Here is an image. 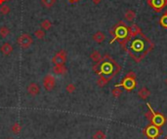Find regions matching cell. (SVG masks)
Returning <instances> with one entry per match:
<instances>
[{
    "mask_svg": "<svg viewBox=\"0 0 167 139\" xmlns=\"http://www.w3.org/2000/svg\"><path fill=\"white\" fill-rule=\"evenodd\" d=\"M121 47L129 54L136 62H140L153 49L154 44L143 32H140L135 36L128 37Z\"/></svg>",
    "mask_w": 167,
    "mask_h": 139,
    "instance_id": "obj_1",
    "label": "cell"
},
{
    "mask_svg": "<svg viewBox=\"0 0 167 139\" xmlns=\"http://www.w3.org/2000/svg\"><path fill=\"white\" fill-rule=\"evenodd\" d=\"M93 69L100 76H104L111 80V77H114L119 72L120 66L114 59H112L111 56L106 55L103 56V59L100 62H97Z\"/></svg>",
    "mask_w": 167,
    "mask_h": 139,
    "instance_id": "obj_2",
    "label": "cell"
},
{
    "mask_svg": "<svg viewBox=\"0 0 167 139\" xmlns=\"http://www.w3.org/2000/svg\"><path fill=\"white\" fill-rule=\"evenodd\" d=\"M111 34L114 37L111 43L114 41H118L120 45H123L129 37V28L124 22H118L111 30Z\"/></svg>",
    "mask_w": 167,
    "mask_h": 139,
    "instance_id": "obj_3",
    "label": "cell"
},
{
    "mask_svg": "<svg viewBox=\"0 0 167 139\" xmlns=\"http://www.w3.org/2000/svg\"><path fill=\"white\" fill-rule=\"evenodd\" d=\"M147 108H149V112L146 113V117L147 119H149L151 125H154L158 127H160L161 126H163L164 123H166V118L165 116L161 114V113H157V112H155L153 108H151L150 104L147 103Z\"/></svg>",
    "mask_w": 167,
    "mask_h": 139,
    "instance_id": "obj_4",
    "label": "cell"
},
{
    "mask_svg": "<svg viewBox=\"0 0 167 139\" xmlns=\"http://www.w3.org/2000/svg\"><path fill=\"white\" fill-rule=\"evenodd\" d=\"M162 131L159 129V127L154 125L147 126L145 129H144V134L149 139H157L159 135H161Z\"/></svg>",
    "mask_w": 167,
    "mask_h": 139,
    "instance_id": "obj_5",
    "label": "cell"
},
{
    "mask_svg": "<svg viewBox=\"0 0 167 139\" xmlns=\"http://www.w3.org/2000/svg\"><path fill=\"white\" fill-rule=\"evenodd\" d=\"M116 87H120L121 86L124 90L127 91H132L137 86V82H136V79L135 78H131V77H128L125 75L124 77V79L121 81V83L120 85H115Z\"/></svg>",
    "mask_w": 167,
    "mask_h": 139,
    "instance_id": "obj_6",
    "label": "cell"
},
{
    "mask_svg": "<svg viewBox=\"0 0 167 139\" xmlns=\"http://www.w3.org/2000/svg\"><path fill=\"white\" fill-rule=\"evenodd\" d=\"M147 4L154 12L158 13L167 6V0H147Z\"/></svg>",
    "mask_w": 167,
    "mask_h": 139,
    "instance_id": "obj_7",
    "label": "cell"
},
{
    "mask_svg": "<svg viewBox=\"0 0 167 139\" xmlns=\"http://www.w3.org/2000/svg\"><path fill=\"white\" fill-rule=\"evenodd\" d=\"M32 43H33V40L29 34H26V33L22 34V35L18 38V44L20 45V47L23 49L29 48Z\"/></svg>",
    "mask_w": 167,
    "mask_h": 139,
    "instance_id": "obj_8",
    "label": "cell"
},
{
    "mask_svg": "<svg viewBox=\"0 0 167 139\" xmlns=\"http://www.w3.org/2000/svg\"><path fill=\"white\" fill-rule=\"evenodd\" d=\"M56 86V80L53 75H46L43 79V87L47 91H51Z\"/></svg>",
    "mask_w": 167,
    "mask_h": 139,
    "instance_id": "obj_9",
    "label": "cell"
},
{
    "mask_svg": "<svg viewBox=\"0 0 167 139\" xmlns=\"http://www.w3.org/2000/svg\"><path fill=\"white\" fill-rule=\"evenodd\" d=\"M52 61L54 64H65V62L67 61V53L65 51H60L53 57Z\"/></svg>",
    "mask_w": 167,
    "mask_h": 139,
    "instance_id": "obj_10",
    "label": "cell"
},
{
    "mask_svg": "<svg viewBox=\"0 0 167 139\" xmlns=\"http://www.w3.org/2000/svg\"><path fill=\"white\" fill-rule=\"evenodd\" d=\"M40 92V87L36 83H30L28 86V94L30 96H36Z\"/></svg>",
    "mask_w": 167,
    "mask_h": 139,
    "instance_id": "obj_11",
    "label": "cell"
},
{
    "mask_svg": "<svg viewBox=\"0 0 167 139\" xmlns=\"http://www.w3.org/2000/svg\"><path fill=\"white\" fill-rule=\"evenodd\" d=\"M150 91L149 88L146 87H143L142 88H140L138 91V96L143 100H147L150 97Z\"/></svg>",
    "mask_w": 167,
    "mask_h": 139,
    "instance_id": "obj_12",
    "label": "cell"
},
{
    "mask_svg": "<svg viewBox=\"0 0 167 139\" xmlns=\"http://www.w3.org/2000/svg\"><path fill=\"white\" fill-rule=\"evenodd\" d=\"M0 51H1V53L4 56H9L10 54L13 52V47H12V45H11L10 43H4L1 46Z\"/></svg>",
    "mask_w": 167,
    "mask_h": 139,
    "instance_id": "obj_13",
    "label": "cell"
},
{
    "mask_svg": "<svg viewBox=\"0 0 167 139\" xmlns=\"http://www.w3.org/2000/svg\"><path fill=\"white\" fill-rule=\"evenodd\" d=\"M53 71L57 75H63L67 72V68H65V64H55L53 68Z\"/></svg>",
    "mask_w": 167,
    "mask_h": 139,
    "instance_id": "obj_14",
    "label": "cell"
},
{
    "mask_svg": "<svg viewBox=\"0 0 167 139\" xmlns=\"http://www.w3.org/2000/svg\"><path fill=\"white\" fill-rule=\"evenodd\" d=\"M92 38H93V40L96 42V43L101 44V43H103V42L105 41V39H106V36H105V34L102 31H97L94 35H93Z\"/></svg>",
    "mask_w": 167,
    "mask_h": 139,
    "instance_id": "obj_15",
    "label": "cell"
},
{
    "mask_svg": "<svg viewBox=\"0 0 167 139\" xmlns=\"http://www.w3.org/2000/svg\"><path fill=\"white\" fill-rule=\"evenodd\" d=\"M140 32H142L141 28H139L137 25H132L130 28H129V37H132V36H135L139 34Z\"/></svg>",
    "mask_w": 167,
    "mask_h": 139,
    "instance_id": "obj_16",
    "label": "cell"
},
{
    "mask_svg": "<svg viewBox=\"0 0 167 139\" xmlns=\"http://www.w3.org/2000/svg\"><path fill=\"white\" fill-rule=\"evenodd\" d=\"M90 57H91V59H92L93 61H95L96 63H97V62H100V61L102 60V59H103L102 55H101L100 52H98V51L92 52V54L90 55Z\"/></svg>",
    "mask_w": 167,
    "mask_h": 139,
    "instance_id": "obj_17",
    "label": "cell"
},
{
    "mask_svg": "<svg viewBox=\"0 0 167 139\" xmlns=\"http://www.w3.org/2000/svg\"><path fill=\"white\" fill-rule=\"evenodd\" d=\"M124 17H125V20L127 22H133L135 20V18H136V13L134 12L133 10H128V11H126Z\"/></svg>",
    "mask_w": 167,
    "mask_h": 139,
    "instance_id": "obj_18",
    "label": "cell"
},
{
    "mask_svg": "<svg viewBox=\"0 0 167 139\" xmlns=\"http://www.w3.org/2000/svg\"><path fill=\"white\" fill-rule=\"evenodd\" d=\"M108 82H110V79H108L104 76H100V78L98 79V81H97V85H98L99 87L103 88L106 86Z\"/></svg>",
    "mask_w": 167,
    "mask_h": 139,
    "instance_id": "obj_19",
    "label": "cell"
},
{
    "mask_svg": "<svg viewBox=\"0 0 167 139\" xmlns=\"http://www.w3.org/2000/svg\"><path fill=\"white\" fill-rule=\"evenodd\" d=\"M93 139H106V134L103 130H97L93 134Z\"/></svg>",
    "mask_w": 167,
    "mask_h": 139,
    "instance_id": "obj_20",
    "label": "cell"
},
{
    "mask_svg": "<svg viewBox=\"0 0 167 139\" xmlns=\"http://www.w3.org/2000/svg\"><path fill=\"white\" fill-rule=\"evenodd\" d=\"M111 94H112V96H114V97L117 98V97H119V96L122 94V90L119 87H116L115 86V88L111 91Z\"/></svg>",
    "mask_w": 167,
    "mask_h": 139,
    "instance_id": "obj_21",
    "label": "cell"
},
{
    "mask_svg": "<svg viewBox=\"0 0 167 139\" xmlns=\"http://www.w3.org/2000/svg\"><path fill=\"white\" fill-rule=\"evenodd\" d=\"M51 26H52V24H51V22H50L49 20H44L43 22H41V28L43 30H49L50 28H51Z\"/></svg>",
    "mask_w": 167,
    "mask_h": 139,
    "instance_id": "obj_22",
    "label": "cell"
},
{
    "mask_svg": "<svg viewBox=\"0 0 167 139\" xmlns=\"http://www.w3.org/2000/svg\"><path fill=\"white\" fill-rule=\"evenodd\" d=\"M159 24L162 26V28H164L167 29V14H163L162 16L159 19Z\"/></svg>",
    "mask_w": 167,
    "mask_h": 139,
    "instance_id": "obj_23",
    "label": "cell"
},
{
    "mask_svg": "<svg viewBox=\"0 0 167 139\" xmlns=\"http://www.w3.org/2000/svg\"><path fill=\"white\" fill-rule=\"evenodd\" d=\"M10 34V29L8 28H6V26H2V28H0V36L5 38L7 37Z\"/></svg>",
    "mask_w": 167,
    "mask_h": 139,
    "instance_id": "obj_24",
    "label": "cell"
},
{
    "mask_svg": "<svg viewBox=\"0 0 167 139\" xmlns=\"http://www.w3.org/2000/svg\"><path fill=\"white\" fill-rule=\"evenodd\" d=\"M41 2H42V5L44 7L50 8V7H52L56 3V0H41Z\"/></svg>",
    "mask_w": 167,
    "mask_h": 139,
    "instance_id": "obj_25",
    "label": "cell"
},
{
    "mask_svg": "<svg viewBox=\"0 0 167 139\" xmlns=\"http://www.w3.org/2000/svg\"><path fill=\"white\" fill-rule=\"evenodd\" d=\"M34 36H35L37 39H43L45 37V31L43 29H37L35 32H34Z\"/></svg>",
    "mask_w": 167,
    "mask_h": 139,
    "instance_id": "obj_26",
    "label": "cell"
},
{
    "mask_svg": "<svg viewBox=\"0 0 167 139\" xmlns=\"http://www.w3.org/2000/svg\"><path fill=\"white\" fill-rule=\"evenodd\" d=\"M11 129H12V132L15 133V134H19L21 132V129H22V127L21 126L19 125L18 123H15L14 125L12 126V127H11Z\"/></svg>",
    "mask_w": 167,
    "mask_h": 139,
    "instance_id": "obj_27",
    "label": "cell"
},
{
    "mask_svg": "<svg viewBox=\"0 0 167 139\" xmlns=\"http://www.w3.org/2000/svg\"><path fill=\"white\" fill-rule=\"evenodd\" d=\"M10 12V8L8 5H2L1 8H0V13L2 15H7Z\"/></svg>",
    "mask_w": 167,
    "mask_h": 139,
    "instance_id": "obj_28",
    "label": "cell"
},
{
    "mask_svg": "<svg viewBox=\"0 0 167 139\" xmlns=\"http://www.w3.org/2000/svg\"><path fill=\"white\" fill-rule=\"evenodd\" d=\"M65 91H67V92H68V94H73V92L75 91V86L73 84H68L67 88H65Z\"/></svg>",
    "mask_w": 167,
    "mask_h": 139,
    "instance_id": "obj_29",
    "label": "cell"
},
{
    "mask_svg": "<svg viewBox=\"0 0 167 139\" xmlns=\"http://www.w3.org/2000/svg\"><path fill=\"white\" fill-rule=\"evenodd\" d=\"M93 1V3H94V4H96V5H98L99 3L101 2V0H92Z\"/></svg>",
    "mask_w": 167,
    "mask_h": 139,
    "instance_id": "obj_30",
    "label": "cell"
},
{
    "mask_svg": "<svg viewBox=\"0 0 167 139\" xmlns=\"http://www.w3.org/2000/svg\"><path fill=\"white\" fill-rule=\"evenodd\" d=\"M6 1H7V0H0V5H2L3 3L6 2Z\"/></svg>",
    "mask_w": 167,
    "mask_h": 139,
    "instance_id": "obj_31",
    "label": "cell"
},
{
    "mask_svg": "<svg viewBox=\"0 0 167 139\" xmlns=\"http://www.w3.org/2000/svg\"><path fill=\"white\" fill-rule=\"evenodd\" d=\"M71 2H76V1H78V0H69Z\"/></svg>",
    "mask_w": 167,
    "mask_h": 139,
    "instance_id": "obj_32",
    "label": "cell"
},
{
    "mask_svg": "<svg viewBox=\"0 0 167 139\" xmlns=\"http://www.w3.org/2000/svg\"><path fill=\"white\" fill-rule=\"evenodd\" d=\"M164 139H167V134L165 135V137H164Z\"/></svg>",
    "mask_w": 167,
    "mask_h": 139,
    "instance_id": "obj_33",
    "label": "cell"
},
{
    "mask_svg": "<svg viewBox=\"0 0 167 139\" xmlns=\"http://www.w3.org/2000/svg\"><path fill=\"white\" fill-rule=\"evenodd\" d=\"M165 82H166V84H167V78H166V80H165Z\"/></svg>",
    "mask_w": 167,
    "mask_h": 139,
    "instance_id": "obj_34",
    "label": "cell"
},
{
    "mask_svg": "<svg viewBox=\"0 0 167 139\" xmlns=\"http://www.w3.org/2000/svg\"><path fill=\"white\" fill-rule=\"evenodd\" d=\"M166 14H167V11H166Z\"/></svg>",
    "mask_w": 167,
    "mask_h": 139,
    "instance_id": "obj_35",
    "label": "cell"
}]
</instances>
